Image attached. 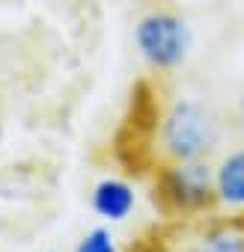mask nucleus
I'll return each instance as SVG.
<instances>
[{
    "label": "nucleus",
    "instance_id": "0eeeda50",
    "mask_svg": "<svg viewBox=\"0 0 244 252\" xmlns=\"http://www.w3.org/2000/svg\"><path fill=\"white\" fill-rule=\"evenodd\" d=\"M72 252H119V240H116L113 228L107 222H101V225L86 228Z\"/></svg>",
    "mask_w": 244,
    "mask_h": 252
},
{
    "label": "nucleus",
    "instance_id": "423d86ee",
    "mask_svg": "<svg viewBox=\"0 0 244 252\" xmlns=\"http://www.w3.org/2000/svg\"><path fill=\"white\" fill-rule=\"evenodd\" d=\"M185 252H244V225L241 222H211L203 228Z\"/></svg>",
    "mask_w": 244,
    "mask_h": 252
},
{
    "label": "nucleus",
    "instance_id": "39448f33",
    "mask_svg": "<svg viewBox=\"0 0 244 252\" xmlns=\"http://www.w3.org/2000/svg\"><path fill=\"white\" fill-rule=\"evenodd\" d=\"M214 199L226 211H244V149H232L214 163Z\"/></svg>",
    "mask_w": 244,
    "mask_h": 252
},
{
    "label": "nucleus",
    "instance_id": "f03ea898",
    "mask_svg": "<svg viewBox=\"0 0 244 252\" xmlns=\"http://www.w3.org/2000/svg\"><path fill=\"white\" fill-rule=\"evenodd\" d=\"M155 199L173 217L205 214L214 199V163L205 160H164L155 169Z\"/></svg>",
    "mask_w": 244,
    "mask_h": 252
},
{
    "label": "nucleus",
    "instance_id": "20e7f679",
    "mask_svg": "<svg viewBox=\"0 0 244 252\" xmlns=\"http://www.w3.org/2000/svg\"><path fill=\"white\" fill-rule=\"evenodd\" d=\"M89 208L107 225L125 222L137 208V190L131 181L119 178V175H104L89 190Z\"/></svg>",
    "mask_w": 244,
    "mask_h": 252
},
{
    "label": "nucleus",
    "instance_id": "6e6552de",
    "mask_svg": "<svg viewBox=\"0 0 244 252\" xmlns=\"http://www.w3.org/2000/svg\"><path fill=\"white\" fill-rule=\"evenodd\" d=\"M238 128H241V134H244V92H241V98H238Z\"/></svg>",
    "mask_w": 244,
    "mask_h": 252
},
{
    "label": "nucleus",
    "instance_id": "7ed1b4c3",
    "mask_svg": "<svg viewBox=\"0 0 244 252\" xmlns=\"http://www.w3.org/2000/svg\"><path fill=\"white\" fill-rule=\"evenodd\" d=\"M134 48L152 71H176L194 51V30L176 12L152 9L134 27Z\"/></svg>",
    "mask_w": 244,
    "mask_h": 252
},
{
    "label": "nucleus",
    "instance_id": "f257e3e1",
    "mask_svg": "<svg viewBox=\"0 0 244 252\" xmlns=\"http://www.w3.org/2000/svg\"><path fill=\"white\" fill-rule=\"evenodd\" d=\"M223 140L220 113L197 98L179 95L173 98L155 122V152L164 160H205L217 152Z\"/></svg>",
    "mask_w": 244,
    "mask_h": 252
}]
</instances>
